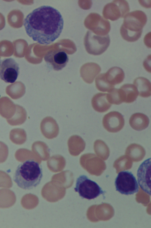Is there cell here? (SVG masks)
<instances>
[{
	"label": "cell",
	"mask_w": 151,
	"mask_h": 228,
	"mask_svg": "<svg viewBox=\"0 0 151 228\" xmlns=\"http://www.w3.org/2000/svg\"><path fill=\"white\" fill-rule=\"evenodd\" d=\"M114 184L116 190L122 194L132 195L139 191V187L135 177L128 171L120 172L115 179Z\"/></svg>",
	"instance_id": "obj_5"
},
{
	"label": "cell",
	"mask_w": 151,
	"mask_h": 228,
	"mask_svg": "<svg viewBox=\"0 0 151 228\" xmlns=\"http://www.w3.org/2000/svg\"><path fill=\"white\" fill-rule=\"evenodd\" d=\"M149 120L145 115L141 113H136L132 115L129 120L131 126L137 131H141L147 128Z\"/></svg>",
	"instance_id": "obj_16"
},
{
	"label": "cell",
	"mask_w": 151,
	"mask_h": 228,
	"mask_svg": "<svg viewBox=\"0 0 151 228\" xmlns=\"http://www.w3.org/2000/svg\"><path fill=\"white\" fill-rule=\"evenodd\" d=\"M108 99L111 104L119 105L122 103L120 95L119 89L114 88L108 94Z\"/></svg>",
	"instance_id": "obj_22"
},
{
	"label": "cell",
	"mask_w": 151,
	"mask_h": 228,
	"mask_svg": "<svg viewBox=\"0 0 151 228\" xmlns=\"http://www.w3.org/2000/svg\"><path fill=\"white\" fill-rule=\"evenodd\" d=\"M95 81L97 89L100 91L109 93L114 88V86L111 85L107 81L104 73L99 75L96 77Z\"/></svg>",
	"instance_id": "obj_21"
},
{
	"label": "cell",
	"mask_w": 151,
	"mask_h": 228,
	"mask_svg": "<svg viewBox=\"0 0 151 228\" xmlns=\"http://www.w3.org/2000/svg\"><path fill=\"white\" fill-rule=\"evenodd\" d=\"M151 158H148L140 165L137 176L138 184L141 189L151 195Z\"/></svg>",
	"instance_id": "obj_10"
},
{
	"label": "cell",
	"mask_w": 151,
	"mask_h": 228,
	"mask_svg": "<svg viewBox=\"0 0 151 228\" xmlns=\"http://www.w3.org/2000/svg\"><path fill=\"white\" fill-rule=\"evenodd\" d=\"M18 64L12 58L0 60V78L5 82L13 83L19 73Z\"/></svg>",
	"instance_id": "obj_8"
},
{
	"label": "cell",
	"mask_w": 151,
	"mask_h": 228,
	"mask_svg": "<svg viewBox=\"0 0 151 228\" xmlns=\"http://www.w3.org/2000/svg\"><path fill=\"white\" fill-rule=\"evenodd\" d=\"M101 68L97 64L90 62L84 65L80 70L81 76L86 83L90 84L93 83L96 77L101 71Z\"/></svg>",
	"instance_id": "obj_13"
},
{
	"label": "cell",
	"mask_w": 151,
	"mask_h": 228,
	"mask_svg": "<svg viewBox=\"0 0 151 228\" xmlns=\"http://www.w3.org/2000/svg\"><path fill=\"white\" fill-rule=\"evenodd\" d=\"M130 11L128 2L125 0H114L104 7L102 12L104 17L111 21L124 17Z\"/></svg>",
	"instance_id": "obj_7"
},
{
	"label": "cell",
	"mask_w": 151,
	"mask_h": 228,
	"mask_svg": "<svg viewBox=\"0 0 151 228\" xmlns=\"http://www.w3.org/2000/svg\"><path fill=\"white\" fill-rule=\"evenodd\" d=\"M94 149L97 156L104 160H106L109 156L110 150L108 147L101 140L97 139L95 141Z\"/></svg>",
	"instance_id": "obj_20"
},
{
	"label": "cell",
	"mask_w": 151,
	"mask_h": 228,
	"mask_svg": "<svg viewBox=\"0 0 151 228\" xmlns=\"http://www.w3.org/2000/svg\"><path fill=\"white\" fill-rule=\"evenodd\" d=\"M147 18L143 12L137 10L128 13L124 17L120 29L122 38L130 42L137 40L141 37Z\"/></svg>",
	"instance_id": "obj_3"
},
{
	"label": "cell",
	"mask_w": 151,
	"mask_h": 228,
	"mask_svg": "<svg viewBox=\"0 0 151 228\" xmlns=\"http://www.w3.org/2000/svg\"><path fill=\"white\" fill-rule=\"evenodd\" d=\"M8 148L4 143L0 141V163L4 162L8 155Z\"/></svg>",
	"instance_id": "obj_23"
},
{
	"label": "cell",
	"mask_w": 151,
	"mask_h": 228,
	"mask_svg": "<svg viewBox=\"0 0 151 228\" xmlns=\"http://www.w3.org/2000/svg\"><path fill=\"white\" fill-rule=\"evenodd\" d=\"M88 26L96 35L101 36L108 35L111 28L109 21L96 13H91L89 16Z\"/></svg>",
	"instance_id": "obj_9"
},
{
	"label": "cell",
	"mask_w": 151,
	"mask_h": 228,
	"mask_svg": "<svg viewBox=\"0 0 151 228\" xmlns=\"http://www.w3.org/2000/svg\"><path fill=\"white\" fill-rule=\"evenodd\" d=\"M145 151L143 147L139 144L133 143L130 144L127 148L125 154L135 161L142 159L145 155Z\"/></svg>",
	"instance_id": "obj_19"
},
{
	"label": "cell",
	"mask_w": 151,
	"mask_h": 228,
	"mask_svg": "<svg viewBox=\"0 0 151 228\" xmlns=\"http://www.w3.org/2000/svg\"><path fill=\"white\" fill-rule=\"evenodd\" d=\"M104 128L108 131L115 133L121 130L124 124L123 116L119 112L113 111L109 112L104 117L102 121Z\"/></svg>",
	"instance_id": "obj_11"
},
{
	"label": "cell",
	"mask_w": 151,
	"mask_h": 228,
	"mask_svg": "<svg viewBox=\"0 0 151 228\" xmlns=\"http://www.w3.org/2000/svg\"><path fill=\"white\" fill-rule=\"evenodd\" d=\"M119 91L122 102L127 103L134 101L139 94L137 88L132 84H124L119 89Z\"/></svg>",
	"instance_id": "obj_15"
},
{
	"label": "cell",
	"mask_w": 151,
	"mask_h": 228,
	"mask_svg": "<svg viewBox=\"0 0 151 228\" xmlns=\"http://www.w3.org/2000/svg\"><path fill=\"white\" fill-rule=\"evenodd\" d=\"M133 84L137 88L139 96L145 98L150 96L151 84L148 79L139 77L134 79Z\"/></svg>",
	"instance_id": "obj_18"
},
{
	"label": "cell",
	"mask_w": 151,
	"mask_h": 228,
	"mask_svg": "<svg viewBox=\"0 0 151 228\" xmlns=\"http://www.w3.org/2000/svg\"><path fill=\"white\" fill-rule=\"evenodd\" d=\"M42 176L41 166L33 160H29L18 166L13 180L20 188L30 190L40 184Z\"/></svg>",
	"instance_id": "obj_2"
},
{
	"label": "cell",
	"mask_w": 151,
	"mask_h": 228,
	"mask_svg": "<svg viewBox=\"0 0 151 228\" xmlns=\"http://www.w3.org/2000/svg\"><path fill=\"white\" fill-rule=\"evenodd\" d=\"M91 104L93 108L99 113L108 111L111 105L109 101L108 93H99L94 95L92 99Z\"/></svg>",
	"instance_id": "obj_14"
},
{
	"label": "cell",
	"mask_w": 151,
	"mask_h": 228,
	"mask_svg": "<svg viewBox=\"0 0 151 228\" xmlns=\"http://www.w3.org/2000/svg\"><path fill=\"white\" fill-rule=\"evenodd\" d=\"M74 189L82 198L89 200L94 199L101 194L104 195L106 192L96 182L84 175L77 178Z\"/></svg>",
	"instance_id": "obj_4"
},
{
	"label": "cell",
	"mask_w": 151,
	"mask_h": 228,
	"mask_svg": "<svg viewBox=\"0 0 151 228\" xmlns=\"http://www.w3.org/2000/svg\"><path fill=\"white\" fill-rule=\"evenodd\" d=\"M23 25L27 34L33 41L47 45L60 36L63 28L64 20L57 9L43 5L29 14L24 20Z\"/></svg>",
	"instance_id": "obj_1"
},
{
	"label": "cell",
	"mask_w": 151,
	"mask_h": 228,
	"mask_svg": "<svg viewBox=\"0 0 151 228\" xmlns=\"http://www.w3.org/2000/svg\"><path fill=\"white\" fill-rule=\"evenodd\" d=\"M110 43L109 36H101L94 34L91 31L87 32L85 40L86 50L89 54L98 55L104 52Z\"/></svg>",
	"instance_id": "obj_6"
},
{
	"label": "cell",
	"mask_w": 151,
	"mask_h": 228,
	"mask_svg": "<svg viewBox=\"0 0 151 228\" xmlns=\"http://www.w3.org/2000/svg\"><path fill=\"white\" fill-rule=\"evenodd\" d=\"M107 81L111 85L114 86L121 83L124 78V73L123 70L117 67L110 68L104 73Z\"/></svg>",
	"instance_id": "obj_17"
},
{
	"label": "cell",
	"mask_w": 151,
	"mask_h": 228,
	"mask_svg": "<svg viewBox=\"0 0 151 228\" xmlns=\"http://www.w3.org/2000/svg\"><path fill=\"white\" fill-rule=\"evenodd\" d=\"M45 61L50 64L54 70H62L66 65L69 61L68 57L64 51L52 50L48 52L44 57Z\"/></svg>",
	"instance_id": "obj_12"
}]
</instances>
